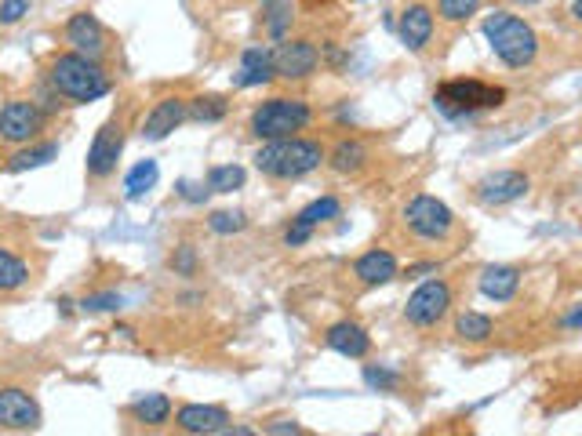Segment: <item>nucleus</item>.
<instances>
[{
    "instance_id": "1",
    "label": "nucleus",
    "mask_w": 582,
    "mask_h": 436,
    "mask_svg": "<svg viewBox=\"0 0 582 436\" xmlns=\"http://www.w3.org/2000/svg\"><path fill=\"white\" fill-rule=\"evenodd\" d=\"M484 40L492 55L510 66V70H528L535 59H539V33H535L532 22H524L521 15L499 8L492 15H484Z\"/></svg>"
},
{
    "instance_id": "2",
    "label": "nucleus",
    "mask_w": 582,
    "mask_h": 436,
    "mask_svg": "<svg viewBox=\"0 0 582 436\" xmlns=\"http://www.w3.org/2000/svg\"><path fill=\"white\" fill-rule=\"evenodd\" d=\"M324 146L313 139H302V135H291V139H273V142H262L255 149V168L259 175L266 179H277V182H295V179H306L313 171L324 164Z\"/></svg>"
},
{
    "instance_id": "3",
    "label": "nucleus",
    "mask_w": 582,
    "mask_h": 436,
    "mask_svg": "<svg viewBox=\"0 0 582 436\" xmlns=\"http://www.w3.org/2000/svg\"><path fill=\"white\" fill-rule=\"evenodd\" d=\"M48 84L59 91V99H70L77 106L106 99L113 88L99 62L81 55V51H62V55H55L48 66Z\"/></svg>"
},
{
    "instance_id": "4",
    "label": "nucleus",
    "mask_w": 582,
    "mask_h": 436,
    "mask_svg": "<svg viewBox=\"0 0 582 436\" xmlns=\"http://www.w3.org/2000/svg\"><path fill=\"white\" fill-rule=\"evenodd\" d=\"M506 102V88L499 84H484L477 77H459V80H444L441 88L433 91V106L441 109L448 120L473 117V113H488V109H499Z\"/></svg>"
},
{
    "instance_id": "5",
    "label": "nucleus",
    "mask_w": 582,
    "mask_h": 436,
    "mask_svg": "<svg viewBox=\"0 0 582 436\" xmlns=\"http://www.w3.org/2000/svg\"><path fill=\"white\" fill-rule=\"evenodd\" d=\"M310 120H313L310 102L277 95V99H266L262 106H255V113H251V120H248V131L262 142L291 139V135H299L302 128H310Z\"/></svg>"
},
{
    "instance_id": "6",
    "label": "nucleus",
    "mask_w": 582,
    "mask_h": 436,
    "mask_svg": "<svg viewBox=\"0 0 582 436\" xmlns=\"http://www.w3.org/2000/svg\"><path fill=\"white\" fill-rule=\"evenodd\" d=\"M404 229L419 240H430V244H441L455 233V215L444 200L430 197V193H419L401 208Z\"/></svg>"
},
{
    "instance_id": "7",
    "label": "nucleus",
    "mask_w": 582,
    "mask_h": 436,
    "mask_svg": "<svg viewBox=\"0 0 582 436\" xmlns=\"http://www.w3.org/2000/svg\"><path fill=\"white\" fill-rule=\"evenodd\" d=\"M448 309H452V288H448V280L433 277L408 295V302H404V320L412 327H437L448 317Z\"/></svg>"
},
{
    "instance_id": "8",
    "label": "nucleus",
    "mask_w": 582,
    "mask_h": 436,
    "mask_svg": "<svg viewBox=\"0 0 582 436\" xmlns=\"http://www.w3.org/2000/svg\"><path fill=\"white\" fill-rule=\"evenodd\" d=\"M124 153V120L121 117H110L95 131V139H91V149H88V160H84V168H88V179L102 182L110 179L113 171H117V160Z\"/></svg>"
},
{
    "instance_id": "9",
    "label": "nucleus",
    "mask_w": 582,
    "mask_h": 436,
    "mask_svg": "<svg viewBox=\"0 0 582 436\" xmlns=\"http://www.w3.org/2000/svg\"><path fill=\"white\" fill-rule=\"evenodd\" d=\"M317 66H321V51H317L313 40L284 37L273 48V73L281 80H306L317 73Z\"/></svg>"
},
{
    "instance_id": "10",
    "label": "nucleus",
    "mask_w": 582,
    "mask_h": 436,
    "mask_svg": "<svg viewBox=\"0 0 582 436\" xmlns=\"http://www.w3.org/2000/svg\"><path fill=\"white\" fill-rule=\"evenodd\" d=\"M44 131V109L37 102L15 99L0 109V142L8 146H26Z\"/></svg>"
},
{
    "instance_id": "11",
    "label": "nucleus",
    "mask_w": 582,
    "mask_h": 436,
    "mask_svg": "<svg viewBox=\"0 0 582 436\" xmlns=\"http://www.w3.org/2000/svg\"><path fill=\"white\" fill-rule=\"evenodd\" d=\"M528 189H532V179H528L524 171L502 168V171H492V175H484V179L473 186V193H477V200L488 204V208H506L513 200H521Z\"/></svg>"
},
{
    "instance_id": "12",
    "label": "nucleus",
    "mask_w": 582,
    "mask_h": 436,
    "mask_svg": "<svg viewBox=\"0 0 582 436\" xmlns=\"http://www.w3.org/2000/svg\"><path fill=\"white\" fill-rule=\"evenodd\" d=\"M0 426L15 429V433H26V429L41 426V404L19 386L0 389Z\"/></svg>"
},
{
    "instance_id": "13",
    "label": "nucleus",
    "mask_w": 582,
    "mask_h": 436,
    "mask_svg": "<svg viewBox=\"0 0 582 436\" xmlns=\"http://www.w3.org/2000/svg\"><path fill=\"white\" fill-rule=\"evenodd\" d=\"M175 426L193 436H215L230 429V411L219 404H182L175 411Z\"/></svg>"
},
{
    "instance_id": "14",
    "label": "nucleus",
    "mask_w": 582,
    "mask_h": 436,
    "mask_svg": "<svg viewBox=\"0 0 582 436\" xmlns=\"http://www.w3.org/2000/svg\"><path fill=\"white\" fill-rule=\"evenodd\" d=\"M397 33H401V44L408 51H426L433 33H437V19H433V11L426 8V4H408V8L401 11Z\"/></svg>"
},
{
    "instance_id": "15",
    "label": "nucleus",
    "mask_w": 582,
    "mask_h": 436,
    "mask_svg": "<svg viewBox=\"0 0 582 436\" xmlns=\"http://www.w3.org/2000/svg\"><path fill=\"white\" fill-rule=\"evenodd\" d=\"M66 40L73 44V51H81V55H88L95 62L106 55V30H102V22L91 11H81V15H73L66 22Z\"/></svg>"
},
{
    "instance_id": "16",
    "label": "nucleus",
    "mask_w": 582,
    "mask_h": 436,
    "mask_svg": "<svg viewBox=\"0 0 582 436\" xmlns=\"http://www.w3.org/2000/svg\"><path fill=\"white\" fill-rule=\"evenodd\" d=\"M324 346L335 349L339 357L364 360L372 353V335L361 324H353V320H339V324H332L324 331Z\"/></svg>"
},
{
    "instance_id": "17",
    "label": "nucleus",
    "mask_w": 582,
    "mask_h": 436,
    "mask_svg": "<svg viewBox=\"0 0 582 436\" xmlns=\"http://www.w3.org/2000/svg\"><path fill=\"white\" fill-rule=\"evenodd\" d=\"M190 117L186 113V99H161L157 106L150 109V117H146V124H142V139L146 142H164L171 135V131L182 128V120Z\"/></svg>"
},
{
    "instance_id": "18",
    "label": "nucleus",
    "mask_w": 582,
    "mask_h": 436,
    "mask_svg": "<svg viewBox=\"0 0 582 436\" xmlns=\"http://www.w3.org/2000/svg\"><path fill=\"white\" fill-rule=\"evenodd\" d=\"M397 273H401V266H397L393 251H386V248L364 251V255L353 262V277L361 280L364 288H382V284L397 280Z\"/></svg>"
},
{
    "instance_id": "19",
    "label": "nucleus",
    "mask_w": 582,
    "mask_h": 436,
    "mask_svg": "<svg viewBox=\"0 0 582 436\" xmlns=\"http://www.w3.org/2000/svg\"><path fill=\"white\" fill-rule=\"evenodd\" d=\"M273 77H277V73H273V51L244 48L241 70H237L233 84H237V88H262V84H270Z\"/></svg>"
},
{
    "instance_id": "20",
    "label": "nucleus",
    "mask_w": 582,
    "mask_h": 436,
    "mask_svg": "<svg viewBox=\"0 0 582 436\" xmlns=\"http://www.w3.org/2000/svg\"><path fill=\"white\" fill-rule=\"evenodd\" d=\"M521 288V269L517 266H484L481 269V295L492 302H510Z\"/></svg>"
},
{
    "instance_id": "21",
    "label": "nucleus",
    "mask_w": 582,
    "mask_h": 436,
    "mask_svg": "<svg viewBox=\"0 0 582 436\" xmlns=\"http://www.w3.org/2000/svg\"><path fill=\"white\" fill-rule=\"evenodd\" d=\"M368 160H372V153H368V146H364L361 139H342L339 146L324 157V164H328L335 175H361V171L368 168Z\"/></svg>"
},
{
    "instance_id": "22",
    "label": "nucleus",
    "mask_w": 582,
    "mask_h": 436,
    "mask_svg": "<svg viewBox=\"0 0 582 436\" xmlns=\"http://www.w3.org/2000/svg\"><path fill=\"white\" fill-rule=\"evenodd\" d=\"M157 179H161L157 160H139V164H135V168L124 175V200H131V204L146 200L153 189H157Z\"/></svg>"
},
{
    "instance_id": "23",
    "label": "nucleus",
    "mask_w": 582,
    "mask_h": 436,
    "mask_svg": "<svg viewBox=\"0 0 582 436\" xmlns=\"http://www.w3.org/2000/svg\"><path fill=\"white\" fill-rule=\"evenodd\" d=\"M131 418L142 422V426H164L171 418V400L164 393H146V397L131 400Z\"/></svg>"
},
{
    "instance_id": "24",
    "label": "nucleus",
    "mask_w": 582,
    "mask_h": 436,
    "mask_svg": "<svg viewBox=\"0 0 582 436\" xmlns=\"http://www.w3.org/2000/svg\"><path fill=\"white\" fill-rule=\"evenodd\" d=\"M492 335H495V320L488 317V313H473V309H466V313L455 317V338H462V342L481 346V342H488Z\"/></svg>"
},
{
    "instance_id": "25",
    "label": "nucleus",
    "mask_w": 582,
    "mask_h": 436,
    "mask_svg": "<svg viewBox=\"0 0 582 436\" xmlns=\"http://www.w3.org/2000/svg\"><path fill=\"white\" fill-rule=\"evenodd\" d=\"M55 157H59V142H41V146L19 149V153H15V157L4 164V168H8L11 175H22V171L44 168V164H51Z\"/></svg>"
},
{
    "instance_id": "26",
    "label": "nucleus",
    "mask_w": 582,
    "mask_h": 436,
    "mask_svg": "<svg viewBox=\"0 0 582 436\" xmlns=\"http://www.w3.org/2000/svg\"><path fill=\"white\" fill-rule=\"evenodd\" d=\"M30 284V266L22 262L19 255H11V251L0 248V295H8V291H19Z\"/></svg>"
},
{
    "instance_id": "27",
    "label": "nucleus",
    "mask_w": 582,
    "mask_h": 436,
    "mask_svg": "<svg viewBox=\"0 0 582 436\" xmlns=\"http://www.w3.org/2000/svg\"><path fill=\"white\" fill-rule=\"evenodd\" d=\"M339 215H342L339 200H335V197H317V200H310V204H306L299 215H295V222L317 229V226H324V222H332V218H339Z\"/></svg>"
},
{
    "instance_id": "28",
    "label": "nucleus",
    "mask_w": 582,
    "mask_h": 436,
    "mask_svg": "<svg viewBox=\"0 0 582 436\" xmlns=\"http://www.w3.org/2000/svg\"><path fill=\"white\" fill-rule=\"evenodd\" d=\"M248 179V171L241 164H215L208 168V189L211 193H237Z\"/></svg>"
},
{
    "instance_id": "29",
    "label": "nucleus",
    "mask_w": 582,
    "mask_h": 436,
    "mask_svg": "<svg viewBox=\"0 0 582 436\" xmlns=\"http://www.w3.org/2000/svg\"><path fill=\"white\" fill-rule=\"evenodd\" d=\"M226 99H219V95H201V99L186 102V113H190V120H201V124H215V120L226 117Z\"/></svg>"
},
{
    "instance_id": "30",
    "label": "nucleus",
    "mask_w": 582,
    "mask_h": 436,
    "mask_svg": "<svg viewBox=\"0 0 582 436\" xmlns=\"http://www.w3.org/2000/svg\"><path fill=\"white\" fill-rule=\"evenodd\" d=\"M484 0H437V15H441L444 22H452V26H459V22H470L477 11H481Z\"/></svg>"
},
{
    "instance_id": "31",
    "label": "nucleus",
    "mask_w": 582,
    "mask_h": 436,
    "mask_svg": "<svg viewBox=\"0 0 582 436\" xmlns=\"http://www.w3.org/2000/svg\"><path fill=\"white\" fill-rule=\"evenodd\" d=\"M364 386L375 389V393H393L401 386V375L382 364H364Z\"/></svg>"
},
{
    "instance_id": "32",
    "label": "nucleus",
    "mask_w": 582,
    "mask_h": 436,
    "mask_svg": "<svg viewBox=\"0 0 582 436\" xmlns=\"http://www.w3.org/2000/svg\"><path fill=\"white\" fill-rule=\"evenodd\" d=\"M208 229L211 233H219V237H233V233H244L248 229V218L244 211H215L208 218Z\"/></svg>"
},
{
    "instance_id": "33",
    "label": "nucleus",
    "mask_w": 582,
    "mask_h": 436,
    "mask_svg": "<svg viewBox=\"0 0 582 436\" xmlns=\"http://www.w3.org/2000/svg\"><path fill=\"white\" fill-rule=\"evenodd\" d=\"M124 306V298L117 291H99V295H88L81 302L84 313H117Z\"/></svg>"
},
{
    "instance_id": "34",
    "label": "nucleus",
    "mask_w": 582,
    "mask_h": 436,
    "mask_svg": "<svg viewBox=\"0 0 582 436\" xmlns=\"http://www.w3.org/2000/svg\"><path fill=\"white\" fill-rule=\"evenodd\" d=\"M171 269H175L179 277H193V273H197V251H193L190 244H182V248L171 255Z\"/></svg>"
},
{
    "instance_id": "35",
    "label": "nucleus",
    "mask_w": 582,
    "mask_h": 436,
    "mask_svg": "<svg viewBox=\"0 0 582 436\" xmlns=\"http://www.w3.org/2000/svg\"><path fill=\"white\" fill-rule=\"evenodd\" d=\"M30 11V0H0V26H15Z\"/></svg>"
},
{
    "instance_id": "36",
    "label": "nucleus",
    "mask_w": 582,
    "mask_h": 436,
    "mask_svg": "<svg viewBox=\"0 0 582 436\" xmlns=\"http://www.w3.org/2000/svg\"><path fill=\"white\" fill-rule=\"evenodd\" d=\"M288 4L284 0H273L270 4V37H277V40H284V26H288Z\"/></svg>"
},
{
    "instance_id": "37",
    "label": "nucleus",
    "mask_w": 582,
    "mask_h": 436,
    "mask_svg": "<svg viewBox=\"0 0 582 436\" xmlns=\"http://www.w3.org/2000/svg\"><path fill=\"white\" fill-rule=\"evenodd\" d=\"M310 237H313L310 226H302V222H291L288 233H284V244H288V248H302V244H306Z\"/></svg>"
},
{
    "instance_id": "38",
    "label": "nucleus",
    "mask_w": 582,
    "mask_h": 436,
    "mask_svg": "<svg viewBox=\"0 0 582 436\" xmlns=\"http://www.w3.org/2000/svg\"><path fill=\"white\" fill-rule=\"evenodd\" d=\"M179 193H182V197H186V200H190V204H204V200H208L211 189L193 186V182H179Z\"/></svg>"
},
{
    "instance_id": "39",
    "label": "nucleus",
    "mask_w": 582,
    "mask_h": 436,
    "mask_svg": "<svg viewBox=\"0 0 582 436\" xmlns=\"http://www.w3.org/2000/svg\"><path fill=\"white\" fill-rule=\"evenodd\" d=\"M561 327H568V331H582V302L579 306H572L568 313L561 317Z\"/></svg>"
},
{
    "instance_id": "40",
    "label": "nucleus",
    "mask_w": 582,
    "mask_h": 436,
    "mask_svg": "<svg viewBox=\"0 0 582 436\" xmlns=\"http://www.w3.org/2000/svg\"><path fill=\"white\" fill-rule=\"evenodd\" d=\"M266 433H291V436H302L306 429L299 426V422H273V426H266Z\"/></svg>"
},
{
    "instance_id": "41",
    "label": "nucleus",
    "mask_w": 582,
    "mask_h": 436,
    "mask_svg": "<svg viewBox=\"0 0 582 436\" xmlns=\"http://www.w3.org/2000/svg\"><path fill=\"white\" fill-rule=\"evenodd\" d=\"M433 262H422V266H408V277H422V273H433Z\"/></svg>"
},
{
    "instance_id": "42",
    "label": "nucleus",
    "mask_w": 582,
    "mask_h": 436,
    "mask_svg": "<svg viewBox=\"0 0 582 436\" xmlns=\"http://www.w3.org/2000/svg\"><path fill=\"white\" fill-rule=\"evenodd\" d=\"M59 313H62V317H73V302H70V298H59Z\"/></svg>"
},
{
    "instance_id": "43",
    "label": "nucleus",
    "mask_w": 582,
    "mask_h": 436,
    "mask_svg": "<svg viewBox=\"0 0 582 436\" xmlns=\"http://www.w3.org/2000/svg\"><path fill=\"white\" fill-rule=\"evenodd\" d=\"M572 19L582 22V0H572Z\"/></svg>"
},
{
    "instance_id": "44",
    "label": "nucleus",
    "mask_w": 582,
    "mask_h": 436,
    "mask_svg": "<svg viewBox=\"0 0 582 436\" xmlns=\"http://www.w3.org/2000/svg\"><path fill=\"white\" fill-rule=\"evenodd\" d=\"M513 4H521V8H532V4H539V0H513Z\"/></svg>"
}]
</instances>
